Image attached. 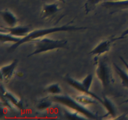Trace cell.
I'll use <instances>...</instances> for the list:
<instances>
[{
	"instance_id": "6da1fadb",
	"label": "cell",
	"mask_w": 128,
	"mask_h": 120,
	"mask_svg": "<svg viewBox=\"0 0 128 120\" xmlns=\"http://www.w3.org/2000/svg\"><path fill=\"white\" fill-rule=\"evenodd\" d=\"M88 28V27H78V26L70 25V22H69V23L61 26L35 30L34 31H31L25 37L22 38L21 40L18 42L13 44L12 46L9 48L8 50L9 51H13L16 48H18L19 46L22 45V44L26 43V42H32V41H35V40L42 38L45 37L47 35L52 33H54V32H72V31H80V30H86Z\"/></svg>"
},
{
	"instance_id": "44dd1931",
	"label": "cell",
	"mask_w": 128,
	"mask_h": 120,
	"mask_svg": "<svg viewBox=\"0 0 128 120\" xmlns=\"http://www.w3.org/2000/svg\"><path fill=\"white\" fill-rule=\"evenodd\" d=\"M92 80H93V76H92V74H90L87 75L85 77V78L81 81V82L87 90H90V88H91V84H92Z\"/></svg>"
},
{
	"instance_id": "ac0fdd59",
	"label": "cell",
	"mask_w": 128,
	"mask_h": 120,
	"mask_svg": "<svg viewBox=\"0 0 128 120\" xmlns=\"http://www.w3.org/2000/svg\"><path fill=\"white\" fill-rule=\"evenodd\" d=\"M64 115L66 118L69 120H78V119H87L84 116L81 114L78 111H65Z\"/></svg>"
},
{
	"instance_id": "7402d4cb",
	"label": "cell",
	"mask_w": 128,
	"mask_h": 120,
	"mask_svg": "<svg viewBox=\"0 0 128 120\" xmlns=\"http://www.w3.org/2000/svg\"><path fill=\"white\" fill-rule=\"evenodd\" d=\"M1 103L2 105H4L6 107L8 108L11 109V110H14V109H16V108L6 98L5 96H4L3 95L1 94Z\"/></svg>"
},
{
	"instance_id": "e0dca14e",
	"label": "cell",
	"mask_w": 128,
	"mask_h": 120,
	"mask_svg": "<svg viewBox=\"0 0 128 120\" xmlns=\"http://www.w3.org/2000/svg\"><path fill=\"white\" fill-rule=\"evenodd\" d=\"M45 91L48 92V93L54 95L60 94L62 92V90H61V87L59 85V84L58 83H54L51 85H49L45 89Z\"/></svg>"
},
{
	"instance_id": "8fae6325",
	"label": "cell",
	"mask_w": 128,
	"mask_h": 120,
	"mask_svg": "<svg viewBox=\"0 0 128 120\" xmlns=\"http://www.w3.org/2000/svg\"><path fill=\"white\" fill-rule=\"evenodd\" d=\"M1 15L2 20L8 25L9 27L17 26L18 20L16 15L9 10H4L1 11Z\"/></svg>"
},
{
	"instance_id": "277c9868",
	"label": "cell",
	"mask_w": 128,
	"mask_h": 120,
	"mask_svg": "<svg viewBox=\"0 0 128 120\" xmlns=\"http://www.w3.org/2000/svg\"><path fill=\"white\" fill-rule=\"evenodd\" d=\"M94 62L96 66V76L101 82L103 88L107 90L111 82L114 81L110 66L106 58H100L96 56L94 58Z\"/></svg>"
},
{
	"instance_id": "ffe728a7",
	"label": "cell",
	"mask_w": 128,
	"mask_h": 120,
	"mask_svg": "<svg viewBox=\"0 0 128 120\" xmlns=\"http://www.w3.org/2000/svg\"><path fill=\"white\" fill-rule=\"evenodd\" d=\"M51 101L52 100H49L48 98L42 99L40 100L39 103L37 104V108L39 110H44L48 108L51 105Z\"/></svg>"
},
{
	"instance_id": "7c38bea8",
	"label": "cell",
	"mask_w": 128,
	"mask_h": 120,
	"mask_svg": "<svg viewBox=\"0 0 128 120\" xmlns=\"http://www.w3.org/2000/svg\"><path fill=\"white\" fill-rule=\"evenodd\" d=\"M60 10L59 4L58 3L46 4L43 6L41 15L43 18H48L56 14Z\"/></svg>"
},
{
	"instance_id": "d6986e66",
	"label": "cell",
	"mask_w": 128,
	"mask_h": 120,
	"mask_svg": "<svg viewBox=\"0 0 128 120\" xmlns=\"http://www.w3.org/2000/svg\"><path fill=\"white\" fill-rule=\"evenodd\" d=\"M102 1H104V0H88L84 5L86 13H88L89 12L92 11L96 5H97Z\"/></svg>"
},
{
	"instance_id": "9a60e30c",
	"label": "cell",
	"mask_w": 128,
	"mask_h": 120,
	"mask_svg": "<svg viewBox=\"0 0 128 120\" xmlns=\"http://www.w3.org/2000/svg\"><path fill=\"white\" fill-rule=\"evenodd\" d=\"M76 100L80 103L82 104L84 106H88V105H91L94 104L96 103V101L97 100L93 97L88 94H80L79 96H76L75 98Z\"/></svg>"
},
{
	"instance_id": "9c48e42d",
	"label": "cell",
	"mask_w": 128,
	"mask_h": 120,
	"mask_svg": "<svg viewBox=\"0 0 128 120\" xmlns=\"http://www.w3.org/2000/svg\"><path fill=\"white\" fill-rule=\"evenodd\" d=\"M1 94L5 96L16 108L20 110H24V106L22 101L20 98L16 97L13 94L10 92L8 90H6L2 85L1 86Z\"/></svg>"
},
{
	"instance_id": "ba28073f",
	"label": "cell",
	"mask_w": 128,
	"mask_h": 120,
	"mask_svg": "<svg viewBox=\"0 0 128 120\" xmlns=\"http://www.w3.org/2000/svg\"><path fill=\"white\" fill-rule=\"evenodd\" d=\"M1 28H3L5 31L10 32L11 34L15 36L20 38H24L31 31L30 28L27 26H16L14 27H2Z\"/></svg>"
},
{
	"instance_id": "5b68a950",
	"label": "cell",
	"mask_w": 128,
	"mask_h": 120,
	"mask_svg": "<svg viewBox=\"0 0 128 120\" xmlns=\"http://www.w3.org/2000/svg\"><path fill=\"white\" fill-rule=\"evenodd\" d=\"M64 81L67 82L68 84H70L71 87H72L73 88L76 89V90H78L80 92H82L83 94H88L91 96L92 97H93L94 98L96 99L97 101H100L101 104L102 103V99H101L100 96H98L96 94L94 93L93 92L91 91V90H88L84 86V85L82 84V83L80 81H78V80H75L73 78L71 77L70 76H66L64 77Z\"/></svg>"
},
{
	"instance_id": "30bf717a",
	"label": "cell",
	"mask_w": 128,
	"mask_h": 120,
	"mask_svg": "<svg viewBox=\"0 0 128 120\" xmlns=\"http://www.w3.org/2000/svg\"><path fill=\"white\" fill-rule=\"evenodd\" d=\"M102 4L107 8L121 11L128 10V0H119V1H104Z\"/></svg>"
},
{
	"instance_id": "52a82bcc",
	"label": "cell",
	"mask_w": 128,
	"mask_h": 120,
	"mask_svg": "<svg viewBox=\"0 0 128 120\" xmlns=\"http://www.w3.org/2000/svg\"><path fill=\"white\" fill-rule=\"evenodd\" d=\"M114 40H116V39L114 40H104L102 42H100L97 46L92 49L89 54H90L92 55H97V56H100V55L104 53L108 52L110 50L111 47V44H112V42Z\"/></svg>"
},
{
	"instance_id": "5bb4252c",
	"label": "cell",
	"mask_w": 128,
	"mask_h": 120,
	"mask_svg": "<svg viewBox=\"0 0 128 120\" xmlns=\"http://www.w3.org/2000/svg\"><path fill=\"white\" fill-rule=\"evenodd\" d=\"M102 104L103 105L104 107L106 108V111H107L108 113L107 115L112 117H114L116 115V111L115 106H114L113 103L112 101L110 100L106 96H103V99H102Z\"/></svg>"
},
{
	"instance_id": "cb8c5ba5",
	"label": "cell",
	"mask_w": 128,
	"mask_h": 120,
	"mask_svg": "<svg viewBox=\"0 0 128 120\" xmlns=\"http://www.w3.org/2000/svg\"><path fill=\"white\" fill-rule=\"evenodd\" d=\"M120 58L121 59V61H122V62H123L124 64L125 65V66H126V69H127V70H128V62L127 61H125V60H124V59L122 57V56H120Z\"/></svg>"
},
{
	"instance_id": "484cf974",
	"label": "cell",
	"mask_w": 128,
	"mask_h": 120,
	"mask_svg": "<svg viewBox=\"0 0 128 120\" xmlns=\"http://www.w3.org/2000/svg\"><path fill=\"white\" fill-rule=\"evenodd\" d=\"M60 1H61V2H65V0H60Z\"/></svg>"
},
{
	"instance_id": "7a4b0ae2",
	"label": "cell",
	"mask_w": 128,
	"mask_h": 120,
	"mask_svg": "<svg viewBox=\"0 0 128 120\" xmlns=\"http://www.w3.org/2000/svg\"><path fill=\"white\" fill-rule=\"evenodd\" d=\"M51 100H52V101H54L56 103L65 106L70 110L80 112L87 119L98 120L100 118L96 114L90 111L86 106L78 102L76 99L73 98L69 95H54L51 98Z\"/></svg>"
},
{
	"instance_id": "4fadbf2b",
	"label": "cell",
	"mask_w": 128,
	"mask_h": 120,
	"mask_svg": "<svg viewBox=\"0 0 128 120\" xmlns=\"http://www.w3.org/2000/svg\"><path fill=\"white\" fill-rule=\"evenodd\" d=\"M21 38H22L15 36L6 31L3 32L2 31H1L0 32V41L1 42H12L13 44H15L18 42Z\"/></svg>"
},
{
	"instance_id": "2e32d148",
	"label": "cell",
	"mask_w": 128,
	"mask_h": 120,
	"mask_svg": "<svg viewBox=\"0 0 128 120\" xmlns=\"http://www.w3.org/2000/svg\"><path fill=\"white\" fill-rule=\"evenodd\" d=\"M115 70L121 80V84L126 88L128 89V72L120 68L118 65L114 63Z\"/></svg>"
},
{
	"instance_id": "603a6c76",
	"label": "cell",
	"mask_w": 128,
	"mask_h": 120,
	"mask_svg": "<svg viewBox=\"0 0 128 120\" xmlns=\"http://www.w3.org/2000/svg\"><path fill=\"white\" fill-rule=\"evenodd\" d=\"M128 36V28L127 29V30H125V31H124L121 34V36H120V37H119L118 38H116V40L123 39V38H126V36Z\"/></svg>"
},
{
	"instance_id": "d4e9b609",
	"label": "cell",
	"mask_w": 128,
	"mask_h": 120,
	"mask_svg": "<svg viewBox=\"0 0 128 120\" xmlns=\"http://www.w3.org/2000/svg\"><path fill=\"white\" fill-rule=\"evenodd\" d=\"M119 1V0H104V1Z\"/></svg>"
},
{
	"instance_id": "8992f818",
	"label": "cell",
	"mask_w": 128,
	"mask_h": 120,
	"mask_svg": "<svg viewBox=\"0 0 128 120\" xmlns=\"http://www.w3.org/2000/svg\"><path fill=\"white\" fill-rule=\"evenodd\" d=\"M18 60H14L10 64L1 68V80L4 82H8L11 80L14 73L15 69L17 66Z\"/></svg>"
},
{
	"instance_id": "3957f363",
	"label": "cell",
	"mask_w": 128,
	"mask_h": 120,
	"mask_svg": "<svg viewBox=\"0 0 128 120\" xmlns=\"http://www.w3.org/2000/svg\"><path fill=\"white\" fill-rule=\"evenodd\" d=\"M32 42L35 44V49L33 52L30 54L28 57H31L52 50L68 48V41L64 40H52L49 38L43 37L32 41Z\"/></svg>"
}]
</instances>
